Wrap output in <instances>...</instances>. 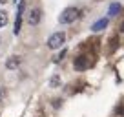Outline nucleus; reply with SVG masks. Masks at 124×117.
Returning a JSON list of instances; mask_svg holds the SVG:
<instances>
[{
    "instance_id": "1",
    "label": "nucleus",
    "mask_w": 124,
    "mask_h": 117,
    "mask_svg": "<svg viewBox=\"0 0 124 117\" xmlns=\"http://www.w3.org/2000/svg\"><path fill=\"white\" fill-rule=\"evenodd\" d=\"M77 18H78V9L77 8H66L60 13V17H58V22L60 24H71Z\"/></svg>"
},
{
    "instance_id": "2",
    "label": "nucleus",
    "mask_w": 124,
    "mask_h": 117,
    "mask_svg": "<svg viewBox=\"0 0 124 117\" xmlns=\"http://www.w3.org/2000/svg\"><path fill=\"white\" fill-rule=\"evenodd\" d=\"M64 42H66V33L64 31H57V33H53V35L47 39V48H49V50H58Z\"/></svg>"
},
{
    "instance_id": "3",
    "label": "nucleus",
    "mask_w": 124,
    "mask_h": 117,
    "mask_svg": "<svg viewBox=\"0 0 124 117\" xmlns=\"http://www.w3.org/2000/svg\"><path fill=\"white\" fill-rule=\"evenodd\" d=\"M89 66H91V60H89L88 55H78V57L73 60V68L77 71H84V70H88Z\"/></svg>"
},
{
    "instance_id": "4",
    "label": "nucleus",
    "mask_w": 124,
    "mask_h": 117,
    "mask_svg": "<svg viewBox=\"0 0 124 117\" xmlns=\"http://www.w3.org/2000/svg\"><path fill=\"white\" fill-rule=\"evenodd\" d=\"M40 18H42V11H40L39 8H33L29 11V15H27V24H29V26H39Z\"/></svg>"
},
{
    "instance_id": "5",
    "label": "nucleus",
    "mask_w": 124,
    "mask_h": 117,
    "mask_svg": "<svg viewBox=\"0 0 124 117\" xmlns=\"http://www.w3.org/2000/svg\"><path fill=\"white\" fill-rule=\"evenodd\" d=\"M22 13H24V2H20L18 4V11H16V20H15V35H18L20 33V26H22Z\"/></svg>"
},
{
    "instance_id": "6",
    "label": "nucleus",
    "mask_w": 124,
    "mask_h": 117,
    "mask_svg": "<svg viewBox=\"0 0 124 117\" xmlns=\"http://www.w3.org/2000/svg\"><path fill=\"white\" fill-rule=\"evenodd\" d=\"M108 22H109L108 18H101V20H97V22L91 26V31L99 33V31H102V29H106V27H108Z\"/></svg>"
},
{
    "instance_id": "7",
    "label": "nucleus",
    "mask_w": 124,
    "mask_h": 117,
    "mask_svg": "<svg viewBox=\"0 0 124 117\" xmlns=\"http://www.w3.org/2000/svg\"><path fill=\"white\" fill-rule=\"evenodd\" d=\"M18 66H20V57H16V55H13V57H9L6 60V68L8 70H16Z\"/></svg>"
},
{
    "instance_id": "8",
    "label": "nucleus",
    "mask_w": 124,
    "mask_h": 117,
    "mask_svg": "<svg viewBox=\"0 0 124 117\" xmlns=\"http://www.w3.org/2000/svg\"><path fill=\"white\" fill-rule=\"evenodd\" d=\"M120 9H122V6L119 4V2H113L111 6H109V11H108V15L109 17H117L120 13Z\"/></svg>"
},
{
    "instance_id": "9",
    "label": "nucleus",
    "mask_w": 124,
    "mask_h": 117,
    "mask_svg": "<svg viewBox=\"0 0 124 117\" xmlns=\"http://www.w3.org/2000/svg\"><path fill=\"white\" fill-rule=\"evenodd\" d=\"M6 24H8V13L0 9V27H4Z\"/></svg>"
},
{
    "instance_id": "10",
    "label": "nucleus",
    "mask_w": 124,
    "mask_h": 117,
    "mask_svg": "<svg viewBox=\"0 0 124 117\" xmlns=\"http://www.w3.org/2000/svg\"><path fill=\"white\" fill-rule=\"evenodd\" d=\"M66 53H68V50H62V51H60V53H58V55H57V57H55V62H60L62 58L66 57Z\"/></svg>"
},
{
    "instance_id": "11",
    "label": "nucleus",
    "mask_w": 124,
    "mask_h": 117,
    "mask_svg": "<svg viewBox=\"0 0 124 117\" xmlns=\"http://www.w3.org/2000/svg\"><path fill=\"white\" fill-rule=\"evenodd\" d=\"M58 84H60V79H58L57 75H55V77L51 79V86H53V88H55V86H58Z\"/></svg>"
},
{
    "instance_id": "12",
    "label": "nucleus",
    "mask_w": 124,
    "mask_h": 117,
    "mask_svg": "<svg viewBox=\"0 0 124 117\" xmlns=\"http://www.w3.org/2000/svg\"><path fill=\"white\" fill-rule=\"evenodd\" d=\"M4 97H6V90L2 88V86H0V102L4 101Z\"/></svg>"
},
{
    "instance_id": "13",
    "label": "nucleus",
    "mask_w": 124,
    "mask_h": 117,
    "mask_svg": "<svg viewBox=\"0 0 124 117\" xmlns=\"http://www.w3.org/2000/svg\"><path fill=\"white\" fill-rule=\"evenodd\" d=\"M119 29H120V33H124V20L120 22V27H119Z\"/></svg>"
},
{
    "instance_id": "14",
    "label": "nucleus",
    "mask_w": 124,
    "mask_h": 117,
    "mask_svg": "<svg viewBox=\"0 0 124 117\" xmlns=\"http://www.w3.org/2000/svg\"><path fill=\"white\" fill-rule=\"evenodd\" d=\"M6 2H8V0H0V4H6Z\"/></svg>"
}]
</instances>
